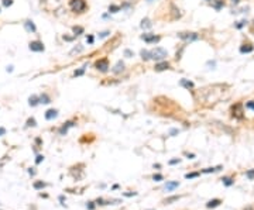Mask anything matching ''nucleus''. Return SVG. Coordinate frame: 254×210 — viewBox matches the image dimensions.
Segmentation results:
<instances>
[{
    "label": "nucleus",
    "instance_id": "nucleus-1",
    "mask_svg": "<svg viewBox=\"0 0 254 210\" xmlns=\"http://www.w3.org/2000/svg\"><path fill=\"white\" fill-rule=\"evenodd\" d=\"M69 6L71 10L75 11V13H85V10L88 9V4L85 0H69Z\"/></svg>",
    "mask_w": 254,
    "mask_h": 210
},
{
    "label": "nucleus",
    "instance_id": "nucleus-2",
    "mask_svg": "<svg viewBox=\"0 0 254 210\" xmlns=\"http://www.w3.org/2000/svg\"><path fill=\"white\" fill-rule=\"evenodd\" d=\"M167 57H168L167 49L161 48V47H157V48L151 49V59L157 61V62H160V61H164Z\"/></svg>",
    "mask_w": 254,
    "mask_h": 210
},
{
    "label": "nucleus",
    "instance_id": "nucleus-3",
    "mask_svg": "<svg viewBox=\"0 0 254 210\" xmlns=\"http://www.w3.org/2000/svg\"><path fill=\"white\" fill-rule=\"evenodd\" d=\"M95 69H97L99 72H107L109 70V59L107 58H100L95 62Z\"/></svg>",
    "mask_w": 254,
    "mask_h": 210
},
{
    "label": "nucleus",
    "instance_id": "nucleus-4",
    "mask_svg": "<svg viewBox=\"0 0 254 210\" xmlns=\"http://www.w3.org/2000/svg\"><path fill=\"white\" fill-rule=\"evenodd\" d=\"M141 40H144V43L147 44H157L161 41V35H155L152 32H147V34L141 35Z\"/></svg>",
    "mask_w": 254,
    "mask_h": 210
},
{
    "label": "nucleus",
    "instance_id": "nucleus-5",
    "mask_svg": "<svg viewBox=\"0 0 254 210\" xmlns=\"http://www.w3.org/2000/svg\"><path fill=\"white\" fill-rule=\"evenodd\" d=\"M232 117L234 119H243V104L241 103H236L234 106H232Z\"/></svg>",
    "mask_w": 254,
    "mask_h": 210
},
{
    "label": "nucleus",
    "instance_id": "nucleus-6",
    "mask_svg": "<svg viewBox=\"0 0 254 210\" xmlns=\"http://www.w3.org/2000/svg\"><path fill=\"white\" fill-rule=\"evenodd\" d=\"M178 37L181 40H184V41H196V40H199V34H196V32H179Z\"/></svg>",
    "mask_w": 254,
    "mask_h": 210
},
{
    "label": "nucleus",
    "instance_id": "nucleus-7",
    "mask_svg": "<svg viewBox=\"0 0 254 210\" xmlns=\"http://www.w3.org/2000/svg\"><path fill=\"white\" fill-rule=\"evenodd\" d=\"M28 48L31 49V51H34V52H43L44 49V44L41 43V41H31V43L28 44Z\"/></svg>",
    "mask_w": 254,
    "mask_h": 210
},
{
    "label": "nucleus",
    "instance_id": "nucleus-8",
    "mask_svg": "<svg viewBox=\"0 0 254 210\" xmlns=\"http://www.w3.org/2000/svg\"><path fill=\"white\" fill-rule=\"evenodd\" d=\"M167 69H171V65H169V62H167V61H160V62H157L155 66H154V70H155V72H162V70H167Z\"/></svg>",
    "mask_w": 254,
    "mask_h": 210
},
{
    "label": "nucleus",
    "instance_id": "nucleus-9",
    "mask_svg": "<svg viewBox=\"0 0 254 210\" xmlns=\"http://www.w3.org/2000/svg\"><path fill=\"white\" fill-rule=\"evenodd\" d=\"M254 51V47L251 43H244L241 47H240V52L241 54H250V52H253Z\"/></svg>",
    "mask_w": 254,
    "mask_h": 210
},
{
    "label": "nucleus",
    "instance_id": "nucleus-10",
    "mask_svg": "<svg viewBox=\"0 0 254 210\" xmlns=\"http://www.w3.org/2000/svg\"><path fill=\"white\" fill-rule=\"evenodd\" d=\"M74 126H75V121H74V120H69V121H66V123H65L64 126H62V127L60 128V134H61V135H65L66 133H68V128H69V127H74Z\"/></svg>",
    "mask_w": 254,
    "mask_h": 210
},
{
    "label": "nucleus",
    "instance_id": "nucleus-11",
    "mask_svg": "<svg viewBox=\"0 0 254 210\" xmlns=\"http://www.w3.org/2000/svg\"><path fill=\"white\" fill-rule=\"evenodd\" d=\"M123 70H124V62H121V61H119L117 64L114 65V68H112V72H113L114 75H119Z\"/></svg>",
    "mask_w": 254,
    "mask_h": 210
},
{
    "label": "nucleus",
    "instance_id": "nucleus-12",
    "mask_svg": "<svg viewBox=\"0 0 254 210\" xmlns=\"http://www.w3.org/2000/svg\"><path fill=\"white\" fill-rule=\"evenodd\" d=\"M212 7L216 11L222 10L223 7H225V0H212Z\"/></svg>",
    "mask_w": 254,
    "mask_h": 210
},
{
    "label": "nucleus",
    "instance_id": "nucleus-13",
    "mask_svg": "<svg viewBox=\"0 0 254 210\" xmlns=\"http://www.w3.org/2000/svg\"><path fill=\"white\" fill-rule=\"evenodd\" d=\"M179 85H181L182 87H185V89H188V90H189V89H194V87H195L194 82L188 81V79H181V81H179Z\"/></svg>",
    "mask_w": 254,
    "mask_h": 210
},
{
    "label": "nucleus",
    "instance_id": "nucleus-14",
    "mask_svg": "<svg viewBox=\"0 0 254 210\" xmlns=\"http://www.w3.org/2000/svg\"><path fill=\"white\" fill-rule=\"evenodd\" d=\"M57 116H58V110H57V109H49V110L45 112V119L47 120H52V119H55Z\"/></svg>",
    "mask_w": 254,
    "mask_h": 210
},
{
    "label": "nucleus",
    "instance_id": "nucleus-15",
    "mask_svg": "<svg viewBox=\"0 0 254 210\" xmlns=\"http://www.w3.org/2000/svg\"><path fill=\"white\" fill-rule=\"evenodd\" d=\"M178 186H179L178 181H174V182H167V185H165V190H167V192H172L174 189H177Z\"/></svg>",
    "mask_w": 254,
    "mask_h": 210
},
{
    "label": "nucleus",
    "instance_id": "nucleus-16",
    "mask_svg": "<svg viewBox=\"0 0 254 210\" xmlns=\"http://www.w3.org/2000/svg\"><path fill=\"white\" fill-rule=\"evenodd\" d=\"M140 55H141V59L144 61V62L151 59V51H148V49H141Z\"/></svg>",
    "mask_w": 254,
    "mask_h": 210
},
{
    "label": "nucleus",
    "instance_id": "nucleus-17",
    "mask_svg": "<svg viewBox=\"0 0 254 210\" xmlns=\"http://www.w3.org/2000/svg\"><path fill=\"white\" fill-rule=\"evenodd\" d=\"M24 27H26V30H27L28 32H35L37 31V28H35V26H34V23H32L31 20H27V21L24 23Z\"/></svg>",
    "mask_w": 254,
    "mask_h": 210
},
{
    "label": "nucleus",
    "instance_id": "nucleus-18",
    "mask_svg": "<svg viewBox=\"0 0 254 210\" xmlns=\"http://www.w3.org/2000/svg\"><path fill=\"white\" fill-rule=\"evenodd\" d=\"M222 203V200L220 199H212V200H209L208 203H206V207L208 209H212V207H217V206Z\"/></svg>",
    "mask_w": 254,
    "mask_h": 210
},
{
    "label": "nucleus",
    "instance_id": "nucleus-19",
    "mask_svg": "<svg viewBox=\"0 0 254 210\" xmlns=\"http://www.w3.org/2000/svg\"><path fill=\"white\" fill-rule=\"evenodd\" d=\"M140 27L143 28V30H146V28H151L152 27V23H151V20L150 18H143L141 20V24H140Z\"/></svg>",
    "mask_w": 254,
    "mask_h": 210
},
{
    "label": "nucleus",
    "instance_id": "nucleus-20",
    "mask_svg": "<svg viewBox=\"0 0 254 210\" xmlns=\"http://www.w3.org/2000/svg\"><path fill=\"white\" fill-rule=\"evenodd\" d=\"M38 103H40V96H37V95H31L30 99H28V104L34 107V106H37Z\"/></svg>",
    "mask_w": 254,
    "mask_h": 210
},
{
    "label": "nucleus",
    "instance_id": "nucleus-21",
    "mask_svg": "<svg viewBox=\"0 0 254 210\" xmlns=\"http://www.w3.org/2000/svg\"><path fill=\"white\" fill-rule=\"evenodd\" d=\"M220 181L223 182L225 186H232L233 183H234V178H232V176H223Z\"/></svg>",
    "mask_w": 254,
    "mask_h": 210
},
{
    "label": "nucleus",
    "instance_id": "nucleus-22",
    "mask_svg": "<svg viewBox=\"0 0 254 210\" xmlns=\"http://www.w3.org/2000/svg\"><path fill=\"white\" fill-rule=\"evenodd\" d=\"M222 169V165H217V167H213V168H206L202 171V173H213V172H217V171H220Z\"/></svg>",
    "mask_w": 254,
    "mask_h": 210
},
{
    "label": "nucleus",
    "instance_id": "nucleus-23",
    "mask_svg": "<svg viewBox=\"0 0 254 210\" xmlns=\"http://www.w3.org/2000/svg\"><path fill=\"white\" fill-rule=\"evenodd\" d=\"M40 103H43V104H48V103H51V97H49L47 93H43V95L40 96Z\"/></svg>",
    "mask_w": 254,
    "mask_h": 210
},
{
    "label": "nucleus",
    "instance_id": "nucleus-24",
    "mask_svg": "<svg viewBox=\"0 0 254 210\" xmlns=\"http://www.w3.org/2000/svg\"><path fill=\"white\" fill-rule=\"evenodd\" d=\"M72 31H74V35H81V34H83L85 28L81 27V26H74L72 27Z\"/></svg>",
    "mask_w": 254,
    "mask_h": 210
},
{
    "label": "nucleus",
    "instance_id": "nucleus-25",
    "mask_svg": "<svg viewBox=\"0 0 254 210\" xmlns=\"http://www.w3.org/2000/svg\"><path fill=\"white\" fill-rule=\"evenodd\" d=\"M107 10H109V13H119V11L121 10V7L117 6V4H110L107 7Z\"/></svg>",
    "mask_w": 254,
    "mask_h": 210
},
{
    "label": "nucleus",
    "instance_id": "nucleus-26",
    "mask_svg": "<svg viewBox=\"0 0 254 210\" xmlns=\"http://www.w3.org/2000/svg\"><path fill=\"white\" fill-rule=\"evenodd\" d=\"M181 199V196H171V198H167L164 200V205H171L172 202H177V200Z\"/></svg>",
    "mask_w": 254,
    "mask_h": 210
},
{
    "label": "nucleus",
    "instance_id": "nucleus-27",
    "mask_svg": "<svg viewBox=\"0 0 254 210\" xmlns=\"http://www.w3.org/2000/svg\"><path fill=\"white\" fill-rule=\"evenodd\" d=\"M34 189H37V190H40V189H44L45 186H47V183L43 182V181H38V182H34Z\"/></svg>",
    "mask_w": 254,
    "mask_h": 210
},
{
    "label": "nucleus",
    "instance_id": "nucleus-28",
    "mask_svg": "<svg viewBox=\"0 0 254 210\" xmlns=\"http://www.w3.org/2000/svg\"><path fill=\"white\" fill-rule=\"evenodd\" d=\"M83 51V47H82L81 44H78V47H75V48L72 49L69 52V55H74V54H79V52H82Z\"/></svg>",
    "mask_w": 254,
    "mask_h": 210
},
{
    "label": "nucleus",
    "instance_id": "nucleus-29",
    "mask_svg": "<svg viewBox=\"0 0 254 210\" xmlns=\"http://www.w3.org/2000/svg\"><path fill=\"white\" fill-rule=\"evenodd\" d=\"M35 126H37L35 119H34V117H30V119L27 120V127H35Z\"/></svg>",
    "mask_w": 254,
    "mask_h": 210
},
{
    "label": "nucleus",
    "instance_id": "nucleus-30",
    "mask_svg": "<svg viewBox=\"0 0 254 210\" xmlns=\"http://www.w3.org/2000/svg\"><path fill=\"white\" fill-rule=\"evenodd\" d=\"M85 69H86V66H82L81 69H78L74 72V76H82L83 73H85Z\"/></svg>",
    "mask_w": 254,
    "mask_h": 210
},
{
    "label": "nucleus",
    "instance_id": "nucleus-31",
    "mask_svg": "<svg viewBox=\"0 0 254 210\" xmlns=\"http://www.w3.org/2000/svg\"><path fill=\"white\" fill-rule=\"evenodd\" d=\"M199 175H200V172H192V173H186V175H185V178L192 179V178H198Z\"/></svg>",
    "mask_w": 254,
    "mask_h": 210
},
{
    "label": "nucleus",
    "instance_id": "nucleus-32",
    "mask_svg": "<svg viewBox=\"0 0 254 210\" xmlns=\"http://www.w3.org/2000/svg\"><path fill=\"white\" fill-rule=\"evenodd\" d=\"M123 54H124L126 58H133V57H134V52H133L131 49H124V52H123Z\"/></svg>",
    "mask_w": 254,
    "mask_h": 210
},
{
    "label": "nucleus",
    "instance_id": "nucleus-33",
    "mask_svg": "<svg viewBox=\"0 0 254 210\" xmlns=\"http://www.w3.org/2000/svg\"><path fill=\"white\" fill-rule=\"evenodd\" d=\"M152 179H154L155 182H160V181L164 179V176H162L161 173H154V175H152Z\"/></svg>",
    "mask_w": 254,
    "mask_h": 210
},
{
    "label": "nucleus",
    "instance_id": "nucleus-34",
    "mask_svg": "<svg viewBox=\"0 0 254 210\" xmlns=\"http://www.w3.org/2000/svg\"><path fill=\"white\" fill-rule=\"evenodd\" d=\"M246 24H247V21H246V20H241V21H239L237 24H234V27L240 30V28H243L244 26H246Z\"/></svg>",
    "mask_w": 254,
    "mask_h": 210
},
{
    "label": "nucleus",
    "instance_id": "nucleus-35",
    "mask_svg": "<svg viewBox=\"0 0 254 210\" xmlns=\"http://www.w3.org/2000/svg\"><path fill=\"white\" fill-rule=\"evenodd\" d=\"M246 176H247L249 179H254V168H253V169H250V171H247V172H246Z\"/></svg>",
    "mask_w": 254,
    "mask_h": 210
},
{
    "label": "nucleus",
    "instance_id": "nucleus-36",
    "mask_svg": "<svg viewBox=\"0 0 254 210\" xmlns=\"http://www.w3.org/2000/svg\"><path fill=\"white\" fill-rule=\"evenodd\" d=\"M246 107L250 109V110H254V100H250V102L246 103Z\"/></svg>",
    "mask_w": 254,
    "mask_h": 210
},
{
    "label": "nucleus",
    "instance_id": "nucleus-37",
    "mask_svg": "<svg viewBox=\"0 0 254 210\" xmlns=\"http://www.w3.org/2000/svg\"><path fill=\"white\" fill-rule=\"evenodd\" d=\"M107 35H110V31H102V32H99V38H106Z\"/></svg>",
    "mask_w": 254,
    "mask_h": 210
},
{
    "label": "nucleus",
    "instance_id": "nucleus-38",
    "mask_svg": "<svg viewBox=\"0 0 254 210\" xmlns=\"http://www.w3.org/2000/svg\"><path fill=\"white\" fill-rule=\"evenodd\" d=\"M93 41H95V37H93V35H88L86 37V43L89 44V45H92Z\"/></svg>",
    "mask_w": 254,
    "mask_h": 210
},
{
    "label": "nucleus",
    "instance_id": "nucleus-39",
    "mask_svg": "<svg viewBox=\"0 0 254 210\" xmlns=\"http://www.w3.org/2000/svg\"><path fill=\"white\" fill-rule=\"evenodd\" d=\"M95 203H96V202H88V205H86L88 210H93V209H95Z\"/></svg>",
    "mask_w": 254,
    "mask_h": 210
},
{
    "label": "nucleus",
    "instance_id": "nucleus-40",
    "mask_svg": "<svg viewBox=\"0 0 254 210\" xmlns=\"http://www.w3.org/2000/svg\"><path fill=\"white\" fill-rule=\"evenodd\" d=\"M43 161H44V156L43 155H37V158H35V164L38 165V164H41Z\"/></svg>",
    "mask_w": 254,
    "mask_h": 210
},
{
    "label": "nucleus",
    "instance_id": "nucleus-41",
    "mask_svg": "<svg viewBox=\"0 0 254 210\" xmlns=\"http://www.w3.org/2000/svg\"><path fill=\"white\" fill-rule=\"evenodd\" d=\"M11 4H13V0H3V6L4 7H9Z\"/></svg>",
    "mask_w": 254,
    "mask_h": 210
},
{
    "label": "nucleus",
    "instance_id": "nucleus-42",
    "mask_svg": "<svg viewBox=\"0 0 254 210\" xmlns=\"http://www.w3.org/2000/svg\"><path fill=\"white\" fill-rule=\"evenodd\" d=\"M179 162H181V158H175V159L169 161V165H175V164H179Z\"/></svg>",
    "mask_w": 254,
    "mask_h": 210
},
{
    "label": "nucleus",
    "instance_id": "nucleus-43",
    "mask_svg": "<svg viewBox=\"0 0 254 210\" xmlns=\"http://www.w3.org/2000/svg\"><path fill=\"white\" fill-rule=\"evenodd\" d=\"M208 66H212L211 69H215V66H216V62H215V61H209V62H208Z\"/></svg>",
    "mask_w": 254,
    "mask_h": 210
},
{
    "label": "nucleus",
    "instance_id": "nucleus-44",
    "mask_svg": "<svg viewBox=\"0 0 254 210\" xmlns=\"http://www.w3.org/2000/svg\"><path fill=\"white\" fill-rule=\"evenodd\" d=\"M178 133H179V130H177V128H172V130H171V131H169V134L172 135V137H174V135H177V134H178Z\"/></svg>",
    "mask_w": 254,
    "mask_h": 210
},
{
    "label": "nucleus",
    "instance_id": "nucleus-45",
    "mask_svg": "<svg viewBox=\"0 0 254 210\" xmlns=\"http://www.w3.org/2000/svg\"><path fill=\"white\" fill-rule=\"evenodd\" d=\"M28 173H30L31 176H34V175H35V171H34V168H30V169H28Z\"/></svg>",
    "mask_w": 254,
    "mask_h": 210
},
{
    "label": "nucleus",
    "instance_id": "nucleus-46",
    "mask_svg": "<svg viewBox=\"0 0 254 210\" xmlns=\"http://www.w3.org/2000/svg\"><path fill=\"white\" fill-rule=\"evenodd\" d=\"M185 155L188 156V158H189V159H194V158H195V154H188V152H186V154H185Z\"/></svg>",
    "mask_w": 254,
    "mask_h": 210
},
{
    "label": "nucleus",
    "instance_id": "nucleus-47",
    "mask_svg": "<svg viewBox=\"0 0 254 210\" xmlns=\"http://www.w3.org/2000/svg\"><path fill=\"white\" fill-rule=\"evenodd\" d=\"M4 134H6V128L0 127V135H4Z\"/></svg>",
    "mask_w": 254,
    "mask_h": 210
},
{
    "label": "nucleus",
    "instance_id": "nucleus-48",
    "mask_svg": "<svg viewBox=\"0 0 254 210\" xmlns=\"http://www.w3.org/2000/svg\"><path fill=\"white\" fill-rule=\"evenodd\" d=\"M135 195H137V193H135V192H133V193H124V196H135Z\"/></svg>",
    "mask_w": 254,
    "mask_h": 210
},
{
    "label": "nucleus",
    "instance_id": "nucleus-49",
    "mask_svg": "<svg viewBox=\"0 0 254 210\" xmlns=\"http://www.w3.org/2000/svg\"><path fill=\"white\" fill-rule=\"evenodd\" d=\"M13 70V66H7V72H11Z\"/></svg>",
    "mask_w": 254,
    "mask_h": 210
},
{
    "label": "nucleus",
    "instance_id": "nucleus-50",
    "mask_svg": "<svg viewBox=\"0 0 254 210\" xmlns=\"http://www.w3.org/2000/svg\"><path fill=\"white\" fill-rule=\"evenodd\" d=\"M232 1H233V3H236V4H237V3L240 1V0H232Z\"/></svg>",
    "mask_w": 254,
    "mask_h": 210
},
{
    "label": "nucleus",
    "instance_id": "nucleus-51",
    "mask_svg": "<svg viewBox=\"0 0 254 210\" xmlns=\"http://www.w3.org/2000/svg\"><path fill=\"white\" fill-rule=\"evenodd\" d=\"M147 1H148V3H150V1H152V0H147Z\"/></svg>",
    "mask_w": 254,
    "mask_h": 210
},
{
    "label": "nucleus",
    "instance_id": "nucleus-52",
    "mask_svg": "<svg viewBox=\"0 0 254 210\" xmlns=\"http://www.w3.org/2000/svg\"><path fill=\"white\" fill-rule=\"evenodd\" d=\"M206 1H211V0H206Z\"/></svg>",
    "mask_w": 254,
    "mask_h": 210
},
{
    "label": "nucleus",
    "instance_id": "nucleus-53",
    "mask_svg": "<svg viewBox=\"0 0 254 210\" xmlns=\"http://www.w3.org/2000/svg\"><path fill=\"white\" fill-rule=\"evenodd\" d=\"M148 210H152V209H148Z\"/></svg>",
    "mask_w": 254,
    "mask_h": 210
},
{
    "label": "nucleus",
    "instance_id": "nucleus-54",
    "mask_svg": "<svg viewBox=\"0 0 254 210\" xmlns=\"http://www.w3.org/2000/svg\"><path fill=\"white\" fill-rule=\"evenodd\" d=\"M253 23H254V21H253Z\"/></svg>",
    "mask_w": 254,
    "mask_h": 210
}]
</instances>
